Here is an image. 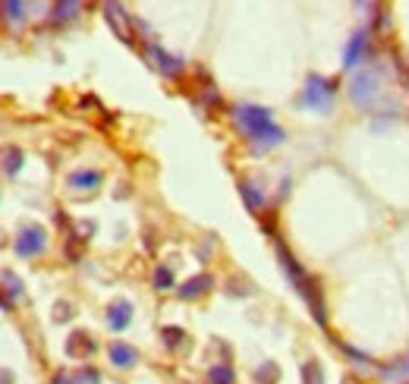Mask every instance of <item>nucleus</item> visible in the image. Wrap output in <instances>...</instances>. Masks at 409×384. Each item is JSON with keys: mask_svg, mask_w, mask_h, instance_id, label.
I'll return each instance as SVG.
<instances>
[{"mask_svg": "<svg viewBox=\"0 0 409 384\" xmlns=\"http://www.w3.org/2000/svg\"><path fill=\"white\" fill-rule=\"evenodd\" d=\"M0 283H3V290L10 293V299H22V293H26V290H22V281L13 271H0Z\"/></svg>", "mask_w": 409, "mask_h": 384, "instance_id": "nucleus-18", "label": "nucleus"}, {"mask_svg": "<svg viewBox=\"0 0 409 384\" xmlns=\"http://www.w3.org/2000/svg\"><path fill=\"white\" fill-rule=\"evenodd\" d=\"M406 384H409V381H406Z\"/></svg>", "mask_w": 409, "mask_h": 384, "instance_id": "nucleus-28", "label": "nucleus"}, {"mask_svg": "<svg viewBox=\"0 0 409 384\" xmlns=\"http://www.w3.org/2000/svg\"><path fill=\"white\" fill-rule=\"evenodd\" d=\"M161 337H164V347H167V350H183V347H186V331L183 328L167 324V328L161 331Z\"/></svg>", "mask_w": 409, "mask_h": 384, "instance_id": "nucleus-16", "label": "nucleus"}, {"mask_svg": "<svg viewBox=\"0 0 409 384\" xmlns=\"http://www.w3.org/2000/svg\"><path fill=\"white\" fill-rule=\"evenodd\" d=\"M13 249H16V255H22V259H35V255H41L44 249H48V230H44L41 224H26L19 234H16Z\"/></svg>", "mask_w": 409, "mask_h": 384, "instance_id": "nucleus-5", "label": "nucleus"}, {"mask_svg": "<svg viewBox=\"0 0 409 384\" xmlns=\"http://www.w3.org/2000/svg\"><path fill=\"white\" fill-rule=\"evenodd\" d=\"M0 384H13V378H10L7 372H0Z\"/></svg>", "mask_w": 409, "mask_h": 384, "instance_id": "nucleus-26", "label": "nucleus"}, {"mask_svg": "<svg viewBox=\"0 0 409 384\" xmlns=\"http://www.w3.org/2000/svg\"><path fill=\"white\" fill-rule=\"evenodd\" d=\"M0 309H13V299H10V296H3V293H0Z\"/></svg>", "mask_w": 409, "mask_h": 384, "instance_id": "nucleus-24", "label": "nucleus"}, {"mask_svg": "<svg viewBox=\"0 0 409 384\" xmlns=\"http://www.w3.org/2000/svg\"><path fill=\"white\" fill-rule=\"evenodd\" d=\"M334 98H337V82L334 79H324V76H308L306 85H302V98L299 101L306 104L308 110L315 114H331L334 107Z\"/></svg>", "mask_w": 409, "mask_h": 384, "instance_id": "nucleus-4", "label": "nucleus"}, {"mask_svg": "<svg viewBox=\"0 0 409 384\" xmlns=\"http://www.w3.org/2000/svg\"><path fill=\"white\" fill-rule=\"evenodd\" d=\"M145 57H148V63L157 69L161 76H167V79H177L180 73L186 69V63L180 60V57H173V54H167L164 48H157V44H145Z\"/></svg>", "mask_w": 409, "mask_h": 384, "instance_id": "nucleus-6", "label": "nucleus"}, {"mask_svg": "<svg viewBox=\"0 0 409 384\" xmlns=\"http://www.w3.org/2000/svg\"><path fill=\"white\" fill-rule=\"evenodd\" d=\"M255 378H259V384H277V378H280V369L274 363H268V365H261L259 372H255Z\"/></svg>", "mask_w": 409, "mask_h": 384, "instance_id": "nucleus-23", "label": "nucleus"}, {"mask_svg": "<svg viewBox=\"0 0 409 384\" xmlns=\"http://www.w3.org/2000/svg\"><path fill=\"white\" fill-rule=\"evenodd\" d=\"M302 384H324V372H321L318 363L302 365Z\"/></svg>", "mask_w": 409, "mask_h": 384, "instance_id": "nucleus-21", "label": "nucleus"}, {"mask_svg": "<svg viewBox=\"0 0 409 384\" xmlns=\"http://www.w3.org/2000/svg\"><path fill=\"white\" fill-rule=\"evenodd\" d=\"M3 13H7V19L13 22V26H19L22 16H26V10H22V0H3Z\"/></svg>", "mask_w": 409, "mask_h": 384, "instance_id": "nucleus-22", "label": "nucleus"}, {"mask_svg": "<svg viewBox=\"0 0 409 384\" xmlns=\"http://www.w3.org/2000/svg\"><path fill=\"white\" fill-rule=\"evenodd\" d=\"M239 195H243V202H245V208L252 214H261L265 211V205H268V195L261 192V186L255 183L252 177H239Z\"/></svg>", "mask_w": 409, "mask_h": 384, "instance_id": "nucleus-8", "label": "nucleus"}, {"mask_svg": "<svg viewBox=\"0 0 409 384\" xmlns=\"http://www.w3.org/2000/svg\"><path fill=\"white\" fill-rule=\"evenodd\" d=\"M22 167V151L19 148H7L3 151V173H10V177H16Z\"/></svg>", "mask_w": 409, "mask_h": 384, "instance_id": "nucleus-20", "label": "nucleus"}, {"mask_svg": "<svg viewBox=\"0 0 409 384\" xmlns=\"http://www.w3.org/2000/svg\"><path fill=\"white\" fill-rule=\"evenodd\" d=\"M277 259H280V268H284L286 281L293 283V290L306 299L308 312H312V318L318 324H327V312H324V299H321V290H318V281H315L312 274H308L306 268L296 261V255L290 252V249L284 246V243L277 240Z\"/></svg>", "mask_w": 409, "mask_h": 384, "instance_id": "nucleus-2", "label": "nucleus"}, {"mask_svg": "<svg viewBox=\"0 0 409 384\" xmlns=\"http://www.w3.org/2000/svg\"><path fill=\"white\" fill-rule=\"evenodd\" d=\"M104 16H107V26L114 28L116 35H120L123 44H136V38H132V28H136V22L126 16V10L116 3V0H107V7H104Z\"/></svg>", "mask_w": 409, "mask_h": 384, "instance_id": "nucleus-7", "label": "nucleus"}, {"mask_svg": "<svg viewBox=\"0 0 409 384\" xmlns=\"http://www.w3.org/2000/svg\"><path fill=\"white\" fill-rule=\"evenodd\" d=\"M132 322V302L130 299H114L107 306V328L110 331H126Z\"/></svg>", "mask_w": 409, "mask_h": 384, "instance_id": "nucleus-11", "label": "nucleus"}, {"mask_svg": "<svg viewBox=\"0 0 409 384\" xmlns=\"http://www.w3.org/2000/svg\"><path fill=\"white\" fill-rule=\"evenodd\" d=\"M76 10H79V0H57V7H54V22L60 26V22L73 19Z\"/></svg>", "mask_w": 409, "mask_h": 384, "instance_id": "nucleus-19", "label": "nucleus"}, {"mask_svg": "<svg viewBox=\"0 0 409 384\" xmlns=\"http://www.w3.org/2000/svg\"><path fill=\"white\" fill-rule=\"evenodd\" d=\"M107 359H110L114 369H132V365L139 363V350L130 347V343H123V340H114L107 347Z\"/></svg>", "mask_w": 409, "mask_h": 384, "instance_id": "nucleus-9", "label": "nucleus"}, {"mask_svg": "<svg viewBox=\"0 0 409 384\" xmlns=\"http://www.w3.org/2000/svg\"><path fill=\"white\" fill-rule=\"evenodd\" d=\"M384 79H388V67L384 63H368L365 69H359L349 79V98H353L356 107L365 110V114H375L378 104L388 101L384 98V91H388Z\"/></svg>", "mask_w": 409, "mask_h": 384, "instance_id": "nucleus-3", "label": "nucleus"}, {"mask_svg": "<svg viewBox=\"0 0 409 384\" xmlns=\"http://www.w3.org/2000/svg\"><path fill=\"white\" fill-rule=\"evenodd\" d=\"M151 283H155V290H173V268L167 265H157L155 271H151Z\"/></svg>", "mask_w": 409, "mask_h": 384, "instance_id": "nucleus-17", "label": "nucleus"}, {"mask_svg": "<svg viewBox=\"0 0 409 384\" xmlns=\"http://www.w3.org/2000/svg\"><path fill=\"white\" fill-rule=\"evenodd\" d=\"M211 287H214V277L211 274H195V277H189V281H186L177 293H180V299H198V296H204Z\"/></svg>", "mask_w": 409, "mask_h": 384, "instance_id": "nucleus-14", "label": "nucleus"}, {"mask_svg": "<svg viewBox=\"0 0 409 384\" xmlns=\"http://www.w3.org/2000/svg\"><path fill=\"white\" fill-rule=\"evenodd\" d=\"M403 82H406V89H409V67H403Z\"/></svg>", "mask_w": 409, "mask_h": 384, "instance_id": "nucleus-27", "label": "nucleus"}, {"mask_svg": "<svg viewBox=\"0 0 409 384\" xmlns=\"http://www.w3.org/2000/svg\"><path fill=\"white\" fill-rule=\"evenodd\" d=\"M73 312H69V306H57V318H69Z\"/></svg>", "mask_w": 409, "mask_h": 384, "instance_id": "nucleus-25", "label": "nucleus"}, {"mask_svg": "<svg viewBox=\"0 0 409 384\" xmlns=\"http://www.w3.org/2000/svg\"><path fill=\"white\" fill-rule=\"evenodd\" d=\"M95 353V340H92L85 331H76L67 337V356L69 359H89Z\"/></svg>", "mask_w": 409, "mask_h": 384, "instance_id": "nucleus-12", "label": "nucleus"}, {"mask_svg": "<svg viewBox=\"0 0 409 384\" xmlns=\"http://www.w3.org/2000/svg\"><path fill=\"white\" fill-rule=\"evenodd\" d=\"M101 171H73L67 177V186L76 192H95L98 186H101Z\"/></svg>", "mask_w": 409, "mask_h": 384, "instance_id": "nucleus-13", "label": "nucleus"}, {"mask_svg": "<svg viewBox=\"0 0 409 384\" xmlns=\"http://www.w3.org/2000/svg\"><path fill=\"white\" fill-rule=\"evenodd\" d=\"M368 35L372 32H356L353 38H349L347 44H343V67H356L359 60H365L368 57Z\"/></svg>", "mask_w": 409, "mask_h": 384, "instance_id": "nucleus-10", "label": "nucleus"}, {"mask_svg": "<svg viewBox=\"0 0 409 384\" xmlns=\"http://www.w3.org/2000/svg\"><path fill=\"white\" fill-rule=\"evenodd\" d=\"M230 114H233L236 130L243 132V139L249 142V148H252L255 155H265V151L284 145L286 132L274 123L268 107H259V104H233Z\"/></svg>", "mask_w": 409, "mask_h": 384, "instance_id": "nucleus-1", "label": "nucleus"}, {"mask_svg": "<svg viewBox=\"0 0 409 384\" xmlns=\"http://www.w3.org/2000/svg\"><path fill=\"white\" fill-rule=\"evenodd\" d=\"M208 381L211 384H236V372H233L227 363H218V365L208 369Z\"/></svg>", "mask_w": 409, "mask_h": 384, "instance_id": "nucleus-15", "label": "nucleus"}]
</instances>
